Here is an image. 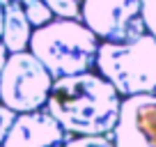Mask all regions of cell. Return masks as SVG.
<instances>
[{
	"mask_svg": "<svg viewBox=\"0 0 156 147\" xmlns=\"http://www.w3.org/2000/svg\"><path fill=\"white\" fill-rule=\"evenodd\" d=\"M80 21L101 41H131L147 32L140 0H80Z\"/></svg>",
	"mask_w": 156,
	"mask_h": 147,
	"instance_id": "cell-5",
	"label": "cell"
},
{
	"mask_svg": "<svg viewBox=\"0 0 156 147\" xmlns=\"http://www.w3.org/2000/svg\"><path fill=\"white\" fill-rule=\"evenodd\" d=\"M71 138L60 122L46 108L19 113L7 136L2 138V147H62Z\"/></svg>",
	"mask_w": 156,
	"mask_h": 147,
	"instance_id": "cell-7",
	"label": "cell"
},
{
	"mask_svg": "<svg viewBox=\"0 0 156 147\" xmlns=\"http://www.w3.org/2000/svg\"><path fill=\"white\" fill-rule=\"evenodd\" d=\"M140 14L145 21V30L156 37V0H140Z\"/></svg>",
	"mask_w": 156,
	"mask_h": 147,
	"instance_id": "cell-12",
	"label": "cell"
},
{
	"mask_svg": "<svg viewBox=\"0 0 156 147\" xmlns=\"http://www.w3.org/2000/svg\"><path fill=\"white\" fill-rule=\"evenodd\" d=\"M5 5L7 0H0V39H2V23H5Z\"/></svg>",
	"mask_w": 156,
	"mask_h": 147,
	"instance_id": "cell-14",
	"label": "cell"
},
{
	"mask_svg": "<svg viewBox=\"0 0 156 147\" xmlns=\"http://www.w3.org/2000/svg\"><path fill=\"white\" fill-rule=\"evenodd\" d=\"M53 76L30 51L9 53L0 69V103L16 113H30L46 106Z\"/></svg>",
	"mask_w": 156,
	"mask_h": 147,
	"instance_id": "cell-4",
	"label": "cell"
},
{
	"mask_svg": "<svg viewBox=\"0 0 156 147\" xmlns=\"http://www.w3.org/2000/svg\"><path fill=\"white\" fill-rule=\"evenodd\" d=\"M32 25L23 12V5L16 0H7L5 5V23H2V44L9 53L16 51H28Z\"/></svg>",
	"mask_w": 156,
	"mask_h": 147,
	"instance_id": "cell-8",
	"label": "cell"
},
{
	"mask_svg": "<svg viewBox=\"0 0 156 147\" xmlns=\"http://www.w3.org/2000/svg\"><path fill=\"white\" fill-rule=\"evenodd\" d=\"M94 69L122 99L156 92V37L142 32L131 41H101Z\"/></svg>",
	"mask_w": 156,
	"mask_h": 147,
	"instance_id": "cell-3",
	"label": "cell"
},
{
	"mask_svg": "<svg viewBox=\"0 0 156 147\" xmlns=\"http://www.w3.org/2000/svg\"><path fill=\"white\" fill-rule=\"evenodd\" d=\"M62 147H115L110 136H71Z\"/></svg>",
	"mask_w": 156,
	"mask_h": 147,
	"instance_id": "cell-11",
	"label": "cell"
},
{
	"mask_svg": "<svg viewBox=\"0 0 156 147\" xmlns=\"http://www.w3.org/2000/svg\"><path fill=\"white\" fill-rule=\"evenodd\" d=\"M21 5H23V12H25V16H28V21H30L32 28L46 25L48 21L55 19V14L51 12V7L46 5L44 0H23Z\"/></svg>",
	"mask_w": 156,
	"mask_h": 147,
	"instance_id": "cell-9",
	"label": "cell"
},
{
	"mask_svg": "<svg viewBox=\"0 0 156 147\" xmlns=\"http://www.w3.org/2000/svg\"><path fill=\"white\" fill-rule=\"evenodd\" d=\"M60 19H80V0H44Z\"/></svg>",
	"mask_w": 156,
	"mask_h": 147,
	"instance_id": "cell-10",
	"label": "cell"
},
{
	"mask_svg": "<svg viewBox=\"0 0 156 147\" xmlns=\"http://www.w3.org/2000/svg\"><path fill=\"white\" fill-rule=\"evenodd\" d=\"M122 97L99 71L53 78L46 110L71 136H110L119 117Z\"/></svg>",
	"mask_w": 156,
	"mask_h": 147,
	"instance_id": "cell-1",
	"label": "cell"
},
{
	"mask_svg": "<svg viewBox=\"0 0 156 147\" xmlns=\"http://www.w3.org/2000/svg\"><path fill=\"white\" fill-rule=\"evenodd\" d=\"M97 34L80 19H53L46 25L32 28L28 51L46 67V71L60 78L94 69L99 51Z\"/></svg>",
	"mask_w": 156,
	"mask_h": 147,
	"instance_id": "cell-2",
	"label": "cell"
},
{
	"mask_svg": "<svg viewBox=\"0 0 156 147\" xmlns=\"http://www.w3.org/2000/svg\"><path fill=\"white\" fill-rule=\"evenodd\" d=\"M0 147H2V145H0Z\"/></svg>",
	"mask_w": 156,
	"mask_h": 147,
	"instance_id": "cell-17",
	"label": "cell"
},
{
	"mask_svg": "<svg viewBox=\"0 0 156 147\" xmlns=\"http://www.w3.org/2000/svg\"><path fill=\"white\" fill-rule=\"evenodd\" d=\"M110 138L115 147H156V92L124 97Z\"/></svg>",
	"mask_w": 156,
	"mask_h": 147,
	"instance_id": "cell-6",
	"label": "cell"
},
{
	"mask_svg": "<svg viewBox=\"0 0 156 147\" xmlns=\"http://www.w3.org/2000/svg\"><path fill=\"white\" fill-rule=\"evenodd\" d=\"M7 55H9V51H7V48H5V44H2V41H0V69H2V64H5Z\"/></svg>",
	"mask_w": 156,
	"mask_h": 147,
	"instance_id": "cell-15",
	"label": "cell"
},
{
	"mask_svg": "<svg viewBox=\"0 0 156 147\" xmlns=\"http://www.w3.org/2000/svg\"><path fill=\"white\" fill-rule=\"evenodd\" d=\"M16 110H12V108H7L5 103H0V142H2V138L7 136V131H9V127L14 124L16 120Z\"/></svg>",
	"mask_w": 156,
	"mask_h": 147,
	"instance_id": "cell-13",
	"label": "cell"
},
{
	"mask_svg": "<svg viewBox=\"0 0 156 147\" xmlns=\"http://www.w3.org/2000/svg\"><path fill=\"white\" fill-rule=\"evenodd\" d=\"M16 2H23V0H16Z\"/></svg>",
	"mask_w": 156,
	"mask_h": 147,
	"instance_id": "cell-16",
	"label": "cell"
}]
</instances>
